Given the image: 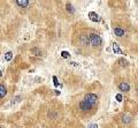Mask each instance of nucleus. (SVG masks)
<instances>
[{"label": "nucleus", "instance_id": "f257e3e1", "mask_svg": "<svg viewBox=\"0 0 138 128\" xmlns=\"http://www.w3.org/2000/svg\"><path fill=\"white\" fill-rule=\"evenodd\" d=\"M89 41H90V45L92 47H98L101 45V37L99 36L98 34H90L89 35Z\"/></svg>", "mask_w": 138, "mask_h": 128}, {"label": "nucleus", "instance_id": "f03ea898", "mask_svg": "<svg viewBox=\"0 0 138 128\" xmlns=\"http://www.w3.org/2000/svg\"><path fill=\"white\" fill-rule=\"evenodd\" d=\"M84 99H85L87 103H90L91 105L94 106L95 104H97V102H98V96L94 95V94H87V95H85Z\"/></svg>", "mask_w": 138, "mask_h": 128}, {"label": "nucleus", "instance_id": "7ed1b4c3", "mask_svg": "<svg viewBox=\"0 0 138 128\" xmlns=\"http://www.w3.org/2000/svg\"><path fill=\"white\" fill-rule=\"evenodd\" d=\"M92 107H93V105H91L90 103H87L85 99L81 100V103H79V108H81V110L83 111V112H87V111H90Z\"/></svg>", "mask_w": 138, "mask_h": 128}, {"label": "nucleus", "instance_id": "20e7f679", "mask_svg": "<svg viewBox=\"0 0 138 128\" xmlns=\"http://www.w3.org/2000/svg\"><path fill=\"white\" fill-rule=\"evenodd\" d=\"M132 121V116L130 113H124L123 116L121 117V122L124 125H128Z\"/></svg>", "mask_w": 138, "mask_h": 128}, {"label": "nucleus", "instance_id": "39448f33", "mask_svg": "<svg viewBox=\"0 0 138 128\" xmlns=\"http://www.w3.org/2000/svg\"><path fill=\"white\" fill-rule=\"evenodd\" d=\"M119 89L121 90V91H124V92H128L130 90V85L127 83V82H121L120 84H119Z\"/></svg>", "mask_w": 138, "mask_h": 128}, {"label": "nucleus", "instance_id": "423d86ee", "mask_svg": "<svg viewBox=\"0 0 138 128\" xmlns=\"http://www.w3.org/2000/svg\"><path fill=\"white\" fill-rule=\"evenodd\" d=\"M89 17H90V20L93 21V22H99V21H100V18H99V16H98V14H95L94 12H90L89 13Z\"/></svg>", "mask_w": 138, "mask_h": 128}, {"label": "nucleus", "instance_id": "0eeeda50", "mask_svg": "<svg viewBox=\"0 0 138 128\" xmlns=\"http://www.w3.org/2000/svg\"><path fill=\"white\" fill-rule=\"evenodd\" d=\"M17 4V6L22 7V8H25V7H28L29 5V0H15Z\"/></svg>", "mask_w": 138, "mask_h": 128}, {"label": "nucleus", "instance_id": "6e6552de", "mask_svg": "<svg viewBox=\"0 0 138 128\" xmlns=\"http://www.w3.org/2000/svg\"><path fill=\"white\" fill-rule=\"evenodd\" d=\"M114 34L118 37H123L124 36V30L122 28H115L114 29Z\"/></svg>", "mask_w": 138, "mask_h": 128}, {"label": "nucleus", "instance_id": "1a4fd4ad", "mask_svg": "<svg viewBox=\"0 0 138 128\" xmlns=\"http://www.w3.org/2000/svg\"><path fill=\"white\" fill-rule=\"evenodd\" d=\"M81 42L83 45H90V41H89V36H86V35H83V36H81Z\"/></svg>", "mask_w": 138, "mask_h": 128}, {"label": "nucleus", "instance_id": "9d476101", "mask_svg": "<svg viewBox=\"0 0 138 128\" xmlns=\"http://www.w3.org/2000/svg\"><path fill=\"white\" fill-rule=\"evenodd\" d=\"M6 95H7V90L5 88V85L0 84V98H4Z\"/></svg>", "mask_w": 138, "mask_h": 128}, {"label": "nucleus", "instance_id": "9b49d317", "mask_svg": "<svg viewBox=\"0 0 138 128\" xmlns=\"http://www.w3.org/2000/svg\"><path fill=\"white\" fill-rule=\"evenodd\" d=\"M31 53H32L33 55H36V57H42V55H43V52L39 49H32L31 50Z\"/></svg>", "mask_w": 138, "mask_h": 128}, {"label": "nucleus", "instance_id": "f8f14e48", "mask_svg": "<svg viewBox=\"0 0 138 128\" xmlns=\"http://www.w3.org/2000/svg\"><path fill=\"white\" fill-rule=\"evenodd\" d=\"M113 51L115 53H119V54H123V52L120 50V47H119V45L116 44V43H114V44H113Z\"/></svg>", "mask_w": 138, "mask_h": 128}, {"label": "nucleus", "instance_id": "ddd939ff", "mask_svg": "<svg viewBox=\"0 0 138 128\" xmlns=\"http://www.w3.org/2000/svg\"><path fill=\"white\" fill-rule=\"evenodd\" d=\"M12 58H13V53L12 52H7L6 54H5V59H6V61H9Z\"/></svg>", "mask_w": 138, "mask_h": 128}, {"label": "nucleus", "instance_id": "4468645a", "mask_svg": "<svg viewBox=\"0 0 138 128\" xmlns=\"http://www.w3.org/2000/svg\"><path fill=\"white\" fill-rule=\"evenodd\" d=\"M119 62H120V65L122 66V67H127V66H128V61L124 60V59H120Z\"/></svg>", "mask_w": 138, "mask_h": 128}, {"label": "nucleus", "instance_id": "2eb2a0df", "mask_svg": "<svg viewBox=\"0 0 138 128\" xmlns=\"http://www.w3.org/2000/svg\"><path fill=\"white\" fill-rule=\"evenodd\" d=\"M61 57L65 58V59H67V58L70 57V54H69V52H67V51H62L61 52Z\"/></svg>", "mask_w": 138, "mask_h": 128}, {"label": "nucleus", "instance_id": "dca6fc26", "mask_svg": "<svg viewBox=\"0 0 138 128\" xmlns=\"http://www.w3.org/2000/svg\"><path fill=\"white\" fill-rule=\"evenodd\" d=\"M67 10L68 12H70V13H74V9H73V7H71V5H67Z\"/></svg>", "mask_w": 138, "mask_h": 128}, {"label": "nucleus", "instance_id": "f3484780", "mask_svg": "<svg viewBox=\"0 0 138 128\" xmlns=\"http://www.w3.org/2000/svg\"><path fill=\"white\" fill-rule=\"evenodd\" d=\"M116 99H118V102H121V100H122V96L120 94L116 95Z\"/></svg>", "mask_w": 138, "mask_h": 128}, {"label": "nucleus", "instance_id": "a211bd4d", "mask_svg": "<svg viewBox=\"0 0 138 128\" xmlns=\"http://www.w3.org/2000/svg\"><path fill=\"white\" fill-rule=\"evenodd\" d=\"M87 128H98V126H97L95 124H92V125H90V126L87 127Z\"/></svg>", "mask_w": 138, "mask_h": 128}, {"label": "nucleus", "instance_id": "6ab92c4d", "mask_svg": "<svg viewBox=\"0 0 138 128\" xmlns=\"http://www.w3.org/2000/svg\"><path fill=\"white\" fill-rule=\"evenodd\" d=\"M0 76H1V68H0Z\"/></svg>", "mask_w": 138, "mask_h": 128}, {"label": "nucleus", "instance_id": "aec40b11", "mask_svg": "<svg viewBox=\"0 0 138 128\" xmlns=\"http://www.w3.org/2000/svg\"><path fill=\"white\" fill-rule=\"evenodd\" d=\"M0 128H1V127H0Z\"/></svg>", "mask_w": 138, "mask_h": 128}]
</instances>
